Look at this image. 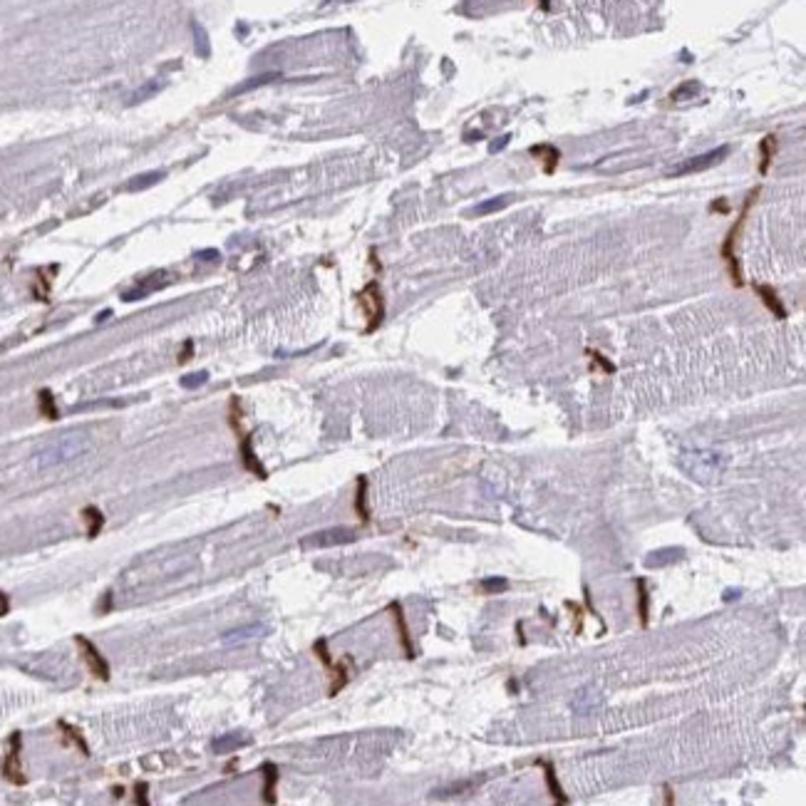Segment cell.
<instances>
[{
	"label": "cell",
	"instance_id": "cell-1",
	"mask_svg": "<svg viewBox=\"0 0 806 806\" xmlns=\"http://www.w3.org/2000/svg\"><path fill=\"white\" fill-rule=\"evenodd\" d=\"M757 191H759V189L749 191V196H747V201H744V206H742V214H739L737 224H734L732 229H729L727 239H724V244H722V261H724V263H727V268H729V278H732V283L737 285V288H742V285H744V278H742V271H739V263H737V258H734V241H737L739 231H742L744 221H747L749 206H752V201L757 199Z\"/></svg>",
	"mask_w": 806,
	"mask_h": 806
},
{
	"label": "cell",
	"instance_id": "cell-2",
	"mask_svg": "<svg viewBox=\"0 0 806 806\" xmlns=\"http://www.w3.org/2000/svg\"><path fill=\"white\" fill-rule=\"evenodd\" d=\"M85 450H87V440H85L82 435H67L65 440H60L58 445L48 447V450L38 457V467H43L45 469V467L62 464V462L80 457Z\"/></svg>",
	"mask_w": 806,
	"mask_h": 806
},
{
	"label": "cell",
	"instance_id": "cell-3",
	"mask_svg": "<svg viewBox=\"0 0 806 806\" xmlns=\"http://www.w3.org/2000/svg\"><path fill=\"white\" fill-rule=\"evenodd\" d=\"M357 303L362 305V310H365L367 315L365 332H375L377 327L382 325V320H385V298H382L380 283L370 281V283L357 293Z\"/></svg>",
	"mask_w": 806,
	"mask_h": 806
},
{
	"label": "cell",
	"instance_id": "cell-4",
	"mask_svg": "<svg viewBox=\"0 0 806 806\" xmlns=\"http://www.w3.org/2000/svg\"><path fill=\"white\" fill-rule=\"evenodd\" d=\"M20 749H23V734L13 732V737H10V752L5 754L3 759V777L8 779L10 784H15V787H23V784L28 782V777H25L23 772V764H20Z\"/></svg>",
	"mask_w": 806,
	"mask_h": 806
},
{
	"label": "cell",
	"instance_id": "cell-5",
	"mask_svg": "<svg viewBox=\"0 0 806 806\" xmlns=\"http://www.w3.org/2000/svg\"><path fill=\"white\" fill-rule=\"evenodd\" d=\"M75 643H77V648L82 650V658H85V663H87L89 672H92L97 680H102V682H107L109 680V663L97 650V645H94L92 641H87L85 636H75Z\"/></svg>",
	"mask_w": 806,
	"mask_h": 806
},
{
	"label": "cell",
	"instance_id": "cell-6",
	"mask_svg": "<svg viewBox=\"0 0 806 806\" xmlns=\"http://www.w3.org/2000/svg\"><path fill=\"white\" fill-rule=\"evenodd\" d=\"M355 538V531L352 528H327V531L313 533V536L303 538L300 546L303 548H327V546H337V543H347Z\"/></svg>",
	"mask_w": 806,
	"mask_h": 806
},
{
	"label": "cell",
	"instance_id": "cell-7",
	"mask_svg": "<svg viewBox=\"0 0 806 806\" xmlns=\"http://www.w3.org/2000/svg\"><path fill=\"white\" fill-rule=\"evenodd\" d=\"M313 650H315V655H318V658L322 660V665H325V668H330L332 672H335V682L330 685V697H332V695H337L347 685V680H350V670H347L345 665L332 663L330 653H327V641H325V638H320V641L313 645Z\"/></svg>",
	"mask_w": 806,
	"mask_h": 806
},
{
	"label": "cell",
	"instance_id": "cell-8",
	"mask_svg": "<svg viewBox=\"0 0 806 806\" xmlns=\"http://www.w3.org/2000/svg\"><path fill=\"white\" fill-rule=\"evenodd\" d=\"M241 462H244V467L251 472V474H256L258 479H266L268 476V472L263 469V464L258 462V457H256L254 452V440H251V435H241Z\"/></svg>",
	"mask_w": 806,
	"mask_h": 806
},
{
	"label": "cell",
	"instance_id": "cell-9",
	"mask_svg": "<svg viewBox=\"0 0 806 806\" xmlns=\"http://www.w3.org/2000/svg\"><path fill=\"white\" fill-rule=\"evenodd\" d=\"M390 613H392V618H395V626H397V633H400V645H402V650H405V658H410V660L417 658L415 645H412V638H410V628H407L405 613H402L400 603H390Z\"/></svg>",
	"mask_w": 806,
	"mask_h": 806
},
{
	"label": "cell",
	"instance_id": "cell-10",
	"mask_svg": "<svg viewBox=\"0 0 806 806\" xmlns=\"http://www.w3.org/2000/svg\"><path fill=\"white\" fill-rule=\"evenodd\" d=\"M724 157H727V147H719V149H714V152H707V154H702V157H697V159L685 161V164L677 169V174H690V171H704V169H709V166L719 164V161H722Z\"/></svg>",
	"mask_w": 806,
	"mask_h": 806
},
{
	"label": "cell",
	"instance_id": "cell-11",
	"mask_svg": "<svg viewBox=\"0 0 806 806\" xmlns=\"http://www.w3.org/2000/svg\"><path fill=\"white\" fill-rule=\"evenodd\" d=\"M528 152H531V157L541 159L543 174H553V171H556L558 159H561V152H558L556 147H551V144H533Z\"/></svg>",
	"mask_w": 806,
	"mask_h": 806
},
{
	"label": "cell",
	"instance_id": "cell-12",
	"mask_svg": "<svg viewBox=\"0 0 806 806\" xmlns=\"http://www.w3.org/2000/svg\"><path fill=\"white\" fill-rule=\"evenodd\" d=\"M263 772V802L276 804V784H278V767L273 762H266L261 767Z\"/></svg>",
	"mask_w": 806,
	"mask_h": 806
},
{
	"label": "cell",
	"instance_id": "cell-13",
	"mask_svg": "<svg viewBox=\"0 0 806 806\" xmlns=\"http://www.w3.org/2000/svg\"><path fill=\"white\" fill-rule=\"evenodd\" d=\"M754 290H757V295L764 300V305H767L769 310H772L777 318H787V310H784L782 300H779V295L774 293V288H769V285H754Z\"/></svg>",
	"mask_w": 806,
	"mask_h": 806
},
{
	"label": "cell",
	"instance_id": "cell-14",
	"mask_svg": "<svg viewBox=\"0 0 806 806\" xmlns=\"http://www.w3.org/2000/svg\"><path fill=\"white\" fill-rule=\"evenodd\" d=\"M246 744H249V737H244V734H224V737L211 742V749L219 754H226V752H236V749L246 747Z\"/></svg>",
	"mask_w": 806,
	"mask_h": 806
},
{
	"label": "cell",
	"instance_id": "cell-15",
	"mask_svg": "<svg viewBox=\"0 0 806 806\" xmlns=\"http://www.w3.org/2000/svg\"><path fill=\"white\" fill-rule=\"evenodd\" d=\"M543 767V777H546V787H548V792H551V797H553V802H558V804H568V797L566 794H563V789H561V784H558V779H556V769H553V764L551 762H538Z\"/></svg>",
	"mask_w": 806,
	"mask_h": 806
},
{
	"label": "cell",
	"instance_id": "cell-16",
	"mask_svg": "<svg viewBox=\"0 0 806 806\" xmlns=\"http://www.w3.org/2000/svg\"><path fill=\"white\" fill-rule=\"evenodd\" d=\"M355 513L362 523L370 521V508H367V479L357 476V491H355Z\"/></svg>",
	"mask_w": 806,
	"mask_h": 806
},
{
	"label": "cell",
	"instance_id": "cell-17",
	"mask_svg": "<svg viewBox=\"0 0 806 806\" xmlns=\"http://www.w3.org/2000/svg\"><path fill=\"white\" fill-rule=\"evenodd\" d=\"M82 518L87 521V536L89 538H97L99 531H102V526H104L102 511H99L97 506H87V508H82Z\"/></svg>",
	"mask_w": 806,
	"mask_h": 806
},
{
	"label": "cell",
	"instance_id": "cell-18",
	"mask_svg": "<svg viewBox=\"0 0 806 806\" xmlns=\"http://www.w3.org/2000/svg\"><path fill=\"white\" fill-rule=\"evenodd\" d=\"M774 149H777V139H774V134H767V137L759 142V152H762L759 174H767L769 171V164H772V159H774Z\"/></svg>",
	"mask_w": 806,
	"mask_h": 806
},
{
	"label": "cell",
	"instance_id": "cell-19",
	"mask_svg": "<svg viewBox=\"0 0 806 806\" xmlns=\"http://www.w3.org/2000/svg\"><path fill=\"white\" fill-rule=\"evenodd\" d=\"M638 616H641V623L648 626L650 621V593H648V583L645 578H638Z\"/></svg>",
	"mask_w": 806,
	"mask_h": 806
},
{
	"label": "cell",
	"instance_id": "cell-20",
	"mask_svg": "<svg viewBox=\"0 0 806 806\" xmlns=\"http://www.w3.org/2000/svg\"><path fill=\"white\" fill-rule=\"evenodd\" d=\"M261 633H266V628H263V626H249V628H239V631H231V633H226L224 643H226V645H236V643H241V641H249V638H254V636H261Z\"/></svg>",
	"mask_w": 806,
	"mask_h": 806
},
{
	"label": "cell",
	"instance_id": "cell-21",
	"mask_svg": "<svg viewBox=\"0 0 806 806\" xmlns=\"http://www.w3.org/2000/svg\"><path fill=\"white\" fill-rule=\"evenodd\" d=\"M58 727L62 729V732H65V737H67L70 742H72V744H77V749H80V752L85 754V757H89V747H87V742H85V737H82V734H80V729H75L72 724L62 722V719H60V722H58Z\"/></svg>",
	"mask_w": 806,
	"mask_h": 806
},
{
	"label": "cell",
	"instance_id": "cell-22",
	"mask_svg": "<svg viewBox=\"0 0 806 806\" xmlns=\"http://www.w3.org/2000/svg\"><path fill=\"white\" fill-rule=\"evenodd\" d=\"M38 405H40V412H43V417H48V420H58V417H60L58 407H55V400H53V392H50V390H40L38 392Z\"/></svg>",
	"mask_w": 806,
	"mask_h": 806
},
{
	"label": "cell",
	"instance_id": "cell-23",
	"mask_svg": "<svg viewBox=\"0 0 806 806\" xmlns=\"http://www.w3.org/2000/svg\"><path fill=\"white\" fill-rule=\"evenodd\" d=\"M481 586H484V591H486V593H494V591H506L508 583L503 581V578H486Z\"/></svg>",
	"mask_w": 806,
	"mask_h": 806
},
{
	"label": "cell",
	"instance_id": "cell-24",
	"mask_svg": "<svg viewBox=\"0 0 806 806\" xmlns=\"http://www.w3.org/2000/svg\"><path fill=\"white\" fill-rule=\"evenodd\" d=\"M206 382V372H196V375H186V377H181V385L184 387H191V390H194V387H199V385H204Z\"/></svg>",
	"mask_w": 806,
	"mask_h": 806
},
{
	"label": "cell",
	"instance_id": "cell-25",
	"mask_svg": "<svg viewBox=\"0 0 806 806\" xmlns=\"http://www.w3.org/2000/svg\"><path fill=\"white\" fill-rule=\"evenodd\" d=\"M191 355H194V342L186 340L184 345H181V352H179V357H176V360H179V365H184V362L189 360Z\"/></svg>",
	"mask_w": 806,
	"mask_h": 806
},
{
	"label": "cell",
	"instance_id": "cell-26",
	"mask_svg": "<svg viewBox=\"0 0 806 806\" xmlns=\"http://www.w3.org/2000/svg\"><path fill=\"white\" fill-rule=\"evenodd\" d=\"M134 792H137V804H139V806H147V804H149V799H147L149 787H147V784L139 782L137 787H134Z\"/></svg>",
	"mask_w": 806,
	"mask_h": 806
},
{
	"label": "cell",
	"instance_id": "cell-27",
	"mask_svg": "<svg viewBox=\"0 0 806 806\" xmlns=\"http://www.w3.org/2000/svg\"><path fill=\"white\" fill-rule=\"evenodd\" d=\"M8 611H10V601H8V596L0 591V618L8 616Z\"/></svg>",
	"mask_w": 806,
	"mask_h": 806
},
{
	"label": "cell",
	"instance_id": "cell-28",
	"mask_svg": "<svg viewBox=\"0 0 806 806\" xmlns=\"http://www.w3.org/2000/svg\"><path fill=\"white\" fill-rule=\"evenodd\" d=\"M499 206H503V201H489V204L479 206V214H486L489 209H499Z\"/></svg>",
	"mask_w": 806,
	"mask_h": 806
},
{
	"label": "cell",
	"instance_id": "cell-29",
	"mask_svg": "<svg viewBox=\"0 0 806 806\" xmlns=\"http://www.w3.org/2000/svg\"><path fill=\"white\" fill-rule=\"evenodd\" d=\"M712 209H719V214H727V201H724V199L714 201V204H712Z\"/></svg>",
	"mask_w": 806,
	"mask_h": 806
}]
</instances>
